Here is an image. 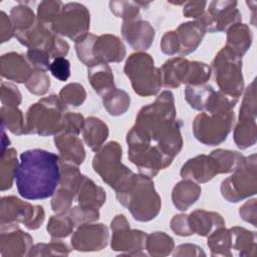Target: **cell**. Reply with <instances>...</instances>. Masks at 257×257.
Wrapping results in <instances>:
<instances>
[{"label":"cell","instance_id":"30","mask_svg":"<svg viewBox=\"0 0 257 257\" xmlns=\"http://www.w3.org/2000/svg\"><path fill=\"white\" fill-rule=\"evenodd\" d=\"M252 32L250 28L241 22L232 25L227 30L226 46L238 55L242 56L251 46Z\"/></svg>","mask_w":257,"mask_h":257},{"label":"cell","instance_id":"19","mask_svg":"<svg viewBox=\"0 0 257 257\" xmlns=\"http://www.w3.org/2000/svg\"><path fill=\"white\" fill-rule=\"evenodd\" d=\"M121 33L126 42L139 51L148 49L152 45L156 35L153 26L148 21L143 20L141 16L123 20Z\"/></svg>","mask_w":257,"mask_h":257},{"label":"cell","instance_id":"23","mask_svg":"<svg viewBox=\"0 0 257 257\" xmlns=\"http://www.w3.org/2000/svg\"><path fill=\"white\" fill-rule=\"evenodd\" d=\"M180 44V55H187L197 49L206 33L204 26L197 20L182 23L175 30Z\"/></svg>","mask_w":257,"mask_h":257},{"label":"cell","instance_id":"50","mask_svg":"<svg viewBox=\"0 0 257 257\" xmlns=\"http://www.w3.org/2000/svg\"><path fill=\"white\" fill-rule=\"evenodd\" d=\"M26 57L33 69L46 71L50 66V55L41 48H30L26 52Z\"/></svg>","mask_w":257,"mask_h":257},{"label":"cell","instance_id":"31","mask_svg":"<svg viewBox=\"0 0 257 257\" xmlns=\"http://www.w3.org/2000/svg\"><path fill=\"white\" fill-rule=\"evenodd\" d=\"M52 33L50 27L48 25L43 24L39 20L35 22L33 26L29 29L16 32L15 37L17 40L24 46L30 48H41L44 46L47 38Z\"/></svg>","mask_w":257,"mask_h":257},{"label":"cell","instance_id":"53","mask_svg":"<svg viewBox=\"0 0 257 257\" xmlns=\"http://www.w3.org/2000/svg\"><path fill=\"white\" fill-rule=\"evenodd\" d=\"M84 124V118L81 114L67 111L63 117V127L61 133L72 134L78 136L80 131H82Z\"/></svg>","mask_w":257,"mask_h":257},{"label":"cell","instance_id":"54","mask_svg":"<svg viewBox=\"0 0 257 257\" xmlns=\"http://www.w3.org/2000/svg\"><path fill=\"white\" fill-rule=\"evenodd\" d=\"M49 70L59 81H65L70 76V62L65 57L54 58L50 63Z\"/></svg>","mask_w":257,"mask_h":257},{"label":"cell","instance_id":"10","mask_svg":"<svg viewBox=\"0 0 257 257\" xmlns=\"http://www.w3.org/2000/svg\"><path fill=\"white\" fill-rule=\"evenodd\" d=\"M235 113L232 109L199 113L192 124L195 138L207 146L223 143L232 130Z\"/></svg>","mask_w":257,"mask_h":257},{"label":"cell","instance_id":"1","mask_svg":"<svg viewBox=\"0 0 257 257\" xmlns=\"http://www.w3.org/2000/svg\"><path fill=\"white\" fill-rule=\"evenodd\" d=\"M134 126L173 159L183 148L181 122L176 119L174 95L170 90L162 91L153 103L142 107Z\"/></svg>","mask_w":257,"mask_h":257},{"label":"cell","instance_id":"33","mask_svg":"<svg viewBox=\"0 0 257 257\" xmlns=\"http://www.w3.org/2000/svg\"><path fill=\"white\" fill-rule=\"evenodd\" d=\"M0 163V187L1 191L11 189L15 174L19 165L16 151L12 148L5 149L1 152Z\"/></svg>","mask_w":257,"mask_h":257},{"label":"cell","instance_id":"11","mask_svg":"<svg viewBox=\"0 0 257 257\" xmlns=\"http://www.w3.org/2000/svg\"><path fill=\"white\" fill-rule=\"evenodd\" d=\"M256 155L245 159L244 164L223 180L221 193L225 200L232 203L242 201L256 194Z\"/></svg>","mask_w":257,"mask_h":257},{"label":"cell","instance_id":"41","mask_svg":"<svg viewBox=\"0 0 257 257\" xmlns=\"http://www.w3.org/2000/svg\"><path fill=\"white\" fill-rule=\"evenodd\" d=\"M74 226L75 224L69 215L58 213L50 217L46 229L52 239H60L71 234Z\"/></svg>","mask_w":257,"mask_h":257},{"label":"cell","instance_id":"2","mask_svg":"<svg viewBox=\"0 0 257 257\" xmlns=\"http://www.w3.org/2000/svg\"><path fill=\"white\" fill-rule=\"evenodd\" d=\"M59 156L41 149H32L20 155L15 181L19 195L26 200L52 197L59 185Z\"/></svg>","mask_w":257,"mask_h":257},{"label":"cell","instance_id":"32","mask_svg":"<svg viewBox=\"0 0 257 257\" xmlns=\"http://www.w3.org/2000/svg\"><path fill=\"white\" fill-rule=\"evenodd\" d=\"M231 232V250L238 251V255H255L256 233L248 231L242 227L230 228ZM233 255V254H232Z\"/></svg>","mask_w":257,"mask_h":257},{"label":"cell","instance_id":"9","mask_svg":"<svg viewBox=\"0 0 257 257\" xmlns=\"http://www.w3.org/2000/svg\"><path fill=\"white\" fill-rule=\"evenodd\" d=\"M96 174L114 191L124 186L134 173L121 163V148L116 142H109L92 159Z\"/></svg>","mask_w":257,"mask_h":257},{"label":"cell","instance_id":"16","mask_svg":"<svg viewBox=\"0 0 257 257\" xmlns=\"http://www.w3.org/2000/svg\"><path fill=\"white\" fill-rule=\"evenodd\" d=\"M208 9L196 19L205 28L206 32L227 31L232 25L241 22V13L236 1H212Z\"/></svg>","mask_w":257,"mask_h":257},{"label":"cell","instance_id":"42","mask_svg":"<svg viewBox=\"0 0 257 257\" xmlns=\"http://www.w3.org/2000/svg\"><path fill=\"white\" fill-rule=\"evenodd\" d=\"M211 67L199 61H190L185 83L187 85H200L206 83L211 76Z\"/></svg>","mask_w":257,"mask_h":257},{"label":"cell","instance_id":"22","mask_svg":"<svg viewBox=\"0 0 257 257\" xmlns=\"http://www.w3.org/2000/svg\"><path fill=\"white\" fill-rule=\"evenodd\" d=\"M54 144L59 151V161L73 165H80L85 159V151L81 140L72 134L60 133L55 135Z\"/></svg>","mask_w":257,"mask_h":257},{"label":"cell","instance_id":"51","mask_svg":"<svg viewBox=\"0 0 257 257\" xmlns=\"http://www.w3.org/2000/svg\"><path fill=\"white\" fill-rule=\"evenodd\" d=\"M0 91L2 105L18 106L21 103V92L16 85L9 82H2Z\"/></svg>","mask_w":257,"mask_h":257},{"label":"cell","instance_id":"21","mask_svg":"<svg viewBox=\"0 0 257 257\" xmlns=\"http://www.w3.org/2000/svg\"><path fill=\"white\" fill-rule=\"evenodd\" d=\"M0 72L3 77L9 80L25 83L33 72V69L22 54L9 52L3 54L0 58Z\"/></svg>","mask_w":257,"mask_h":257},{"label":"cell","instance_id":"45","mask_svg":"<svg viewBox=\"0 0 257 257\" xmlns=\"http://www.w3.org/2000/svg\"><path fill=\"white\" fill-rule=\"evenodd\" d=\"M26 88L33 94L43 95L50 87V78L46 71L33 69L28 80L25 82Z\"/></svg>","mask_w":257,"mask_h":257},{"label":"cell","instance_id":"8","mask_svg":"<svg viewBox=\"0 0 257 257\" xmlns=\"http://www.w3.org/2000/svg\"><path fill=\"white\" fill-rule=\"evenodd\" d=\"M211 69L220 90L227 95L239 98L244 88L242 56L224 46L213 59Z\"/></svg>","mask_w":257,"mask_h":257},{"label":"cell","instance_id":"49","mask_svg":"<svg viewBox=\"0 0 257 257\" xmlns=\"http://www.w3.org/2000/svg\"><path fill=\"white\" fill-rule=\"evenodd\" d=\"M42 49H44L50 57H64L68 53L69 45L65 40L52 32L47 38Z\"/></svg>","mask_w":257,"mask_h":257},{"label":"cell","instance_id":"5","mask_svg":"<svg viewBox=\"0 0 257 257\" xmlns=\"http://www.w3.org/2000/svg\"><path fill=\"white\" fill-rule=\"evenodd\" d=\"M66 106L59 97L52 94L39 99L29 106L26 112V134L42 137L62 132Z\"/></svg>","mask_w":257,"mask_h":257},{"label":"cell","instance_id":"48","mask_svg":"<svg viewBox=\"0 0 257 257\" xmlns=\"http://www.w3.org/2000/svg\"><path fill=\"white\" fill-rule=\"evenodd\" d=\"M70 249L63 243L52 241L49 244H36L28 252V256H47V255H68Z\"/></svg>","mask_w":257,"mask_h":257},{"label":"cell","instance_id":"44","mask_svg":"<svg viewBox=\"0 0 257 257\" xmlns=\"http://www.w3.org/2000/svg\"><path fill=\"white\" fill-rule=\"evenodd\" d=\"M63 5L64 4L61 1L40 2L37 7V20L50 27L61 13Z\"/></svg>","mask_w":257,"mask_h":257},{"label":"cell","instance_id":"6","mask_svg":"<svg viewBox=\"0 0 257 257\" xmlns=\"http://www.w3.org/2000/svg\"><path fill=\"white\" fill-rule=\"evenodd\" d=\"M127 157L142 175L154 178L161 170L168 168L173 158L166 155L157 145H152L134 127L126 135Z\"/></svg>","mask_w":257,"mask_h":257},{"label":"cell","instance_id":"40","mask_svg":"<svg viewBox=\"0 0 257 257\" xmlns=\"http://www.w3.org/2000/svg\"><path fill=\"white\" fill-rule=\"evenodd\" d=\"M10 19L12 21L15 33L29 29L37 21L33 10L25 5V3H19L17 6H13L10 10Z\"/></svg>","mask_w":257,"mask_h":257},{"label":"cell","instance_id":"12","mask_svg":"<svg viewBox=\"0 0 257 257\" xmlns=\"http://www.w3.org/2000/svg\"><path fill=\"white\" fill-rule=\"evenodd\" d=\"M1 225H18L22 223L29 230H35L44 221L42 206L31 205L14 196L1 199Z\"/></svg>","mask_w":257,"mask_h":257},{"label":"cell","instance_id":"47","mask_svg":"<svg viewBox=\"0 0 257 257\" xmlns=\"http://www.w3.org/2000/svg\"><path fill=\"white\" fill-rule=\"evenodd\" d=\"M252 118L256 119V92H255V80L246 88L242 104L239 112V119Z\"/></svg>","mask_w":257,"mask_h":257},{"label":"cell","instance_id":"55","mask_svg":"<svg viewBox=\"0 0 257 257\" xmlns=\"http://www.w3.org/2000/svg\"><path fill=\"white\" fill-rule=\"evenodd\" d=\"M161 49L165 54L175 55L180 52V44L175 31H168L164 34L161 41Z\"/></svg>","mask_w":257,"mask_h":257},{"label":"cell","instance_id":"4","mask_svg":"<svg viewBox=\"0 0 257 257\" xmlns=\"http://www.w3.org/2000/svg\"><path fill=\"white\" fill-rule=\"evenodd\" d=\"M77 58L86 66L120 62L125 56V48L121 40L112 34L96 36L86 33L74 41Z\"/></svg>","mask_w":257,"mask_h":257},{"label":"cell","instance_id":"18","mask_svg":"<svg viewBox=\"0 0 257 257\" xmlns=\"http://www.w3.org/2000/svg\"><path fill=\"white\" fill-rule=\"evenodd\" d=\"M32 237L19 229L18 225H1L0 254L2 256L27 255L32 248Z\"/></svg>","mask_w":257,"mask_h":257},{"label":"cell","instance_id":"43","mask_svg":"<svg viewBox=\"0 0 257 257\" xmlns=\"http://www.w3.org/2000/svg\"><path fill=\"white\" fill-rule=\"evenodd\" d=\"M59 98L65 106H78L84 102L86 92L81 84L75 82L69 83L62 87L59 92Z\"/></svg>","mask_w":257,"mask_h":257},{"label":"cell","instance_id":"35","mask_svg":"<svg viewBox=\"0 0 257 257\" xmlns=\"http://www.w3.org/2000/svg\"><path fill=\"white\" fill-rule=\"evenodd\" d=\"M208 246L213 256H232L230 229L220 227L208 236Z\"/></svg>","mask_w":257,"mask_h":257},{"label":"cell","instance_id":"24","mask_svg":"<svg viewBox=\"0 0 257 257\" xmlns=\"http://www.w3.org/2000/svg\"><path fill=\"white\" fill-rule=\"evenodd\" d=\"M188 224L193 234L199 236H209L213 231L225 226L222 216L216 212L205 210H195L188 215Z\"/></svg>","mask_w":257,"mask_h":257},{"label":"cell","instance_id":"29","mask_svg":"<svg viewBox=\"0 0 257 257\" xmlns=\"http://www.w3.org/2000/svg\"><path fill=\"white\" fill-rule=\"evenodd\" d=\"M87 76L92 88L100 96L115 88L112 71L106 63L88 67Z\"/></svg>","mask_w":257,"mask_h":257},{"label":"cell","instance_id":"20","mask_svg":"<svg viewBox=\"0 0 257 257\" xmlns=\"http://www.w3.org/2000/svg\"><path fill=\"white\" fill-rule=\"evenodd\" d=\"M220 174L219 165L211 155H199L188 160L182 167L180 175L183 179L206 183Z\"/></svg>","mask_w":257,"mask_h":257},{"label":"cell","instance_id":"15","mask_svg":"<svg viewBox=\"0 0 257 257\" xmlns=\"http://www.w3.org/2000/svg\"><path fill=\"white\" fill-rule=\"evenodd\" d=\"M110 228L112 230L110 245L113 251L128 255H145L143 251L146 249L148 234L141 230L131 229L124 215H116L111 220Z\"/></svg>","mask_w":257,"mask_h":257},{"label":"cell","instance_id":"59","mask_svg":"<svg viewBox=\"0 0 257 257\" xmlns=\"http://www.w3.org/2000/svg\"><path fill=\"white\" fill-rule=\"evenodd\" d=\"M240 217L251 223L253 226H256V199H252L246 202L239 210Z\"/></svg>","mask_w":257,"mask_h":257},{"label":"cell","instance_id":"27","mask_svg":"<svg viewBox=\"0 0 257 257\" xmlns=\"http://www.w3.org/2000/svg\"><path fill=\"white\" fill-rule=\"evenodd\" d=\"M201 187L192 180L185 179L173 189L172 201L174 206L180 211L188 210L197 202L201 195Z\"/></svg>","mask_w":257,"mask_h":257},{"label":"cell","instance_id":"28","mask_svg":"<svg viewBox=\"0 0 257 257\" xmlns=\"http://www.w3.org/2000/svg\"><path fill=\"white\" fill-rule=\"evenodd\" d=\"M82 136L85 144L93 152H98L108 137V127L101 119L89 116L84 119Z\"/></svg>","mask_w":257,"mask_h":257},{"label":"cell","instance_id":"39","mask_svg":"<svg viewBox=\"0 0 257 257\" xmlns=\"http://www.w3.org/2000/svg\"><path fill=\"white\" fill-rule=\"evenodd\" d=\"M146 249L152 256H166L174 249V240L165 232H154L148 235Z\"/></svg>","mask_w":257,"mask_h":257},{"label":"cell","instance_id":"58","mask_svg":"<svg viewBox=\"0 0 257 257\" xmlns=\"http://www.w3.org/2000/svg\"><path fill=\"white\" fill-rule=\"evenodd\" d=\"M208 4L206 1H189L185 2L183 14L185 17H192L198 19L204 12L205 7Z\"/></svg>","mask_w":257,"mask_h":257},{"label":"cell","instance_id":"52","mask_svg":"<svg viewBox=\"0 0 257 257\" xmlns=\"http://www.w3.org/2000/svg\"><path fill=\"white\" fill-rule=\"evenodd\" d=\"M71 219L73 220L74 224L79 226L84 223H90L98 220L99 218V210L98 209H88L80 207L79 205L77 207L72 208L69 211L68 214Z\"/></svg>","mask_w":257,"mask_h":257},{"label":"cell","instance_id":"13","mask_svg":"<svg viewBox=\"0 0 257 257\" xmlns=\"http://www.w3.org/2000/svg\"><path fill=\"white\" fill-rule=\"evenodd\" d=\"M185 99L191 107L200 111L217 112L230 110L238 102L239 98L230 96L221 90H215L211 85H187Z\"/></svg>","mask_w":257,"mask_h":257},{"label":"cell","instance_id":"46","mask_svg":"<svg viewBox=\"0 0 257 257\" xmlns=\"http://www.w3.org/2000/svg\"><path fill=\"white\" fill-rule=\"evenodd\" d=\"M110 11L122 20H128L140 16V4L134 1H110Z\"/></svg>","mask_w":257,"mask_h":257},{"label":"cell","instance_id":"38","mask_svg":"<svg viewBox=\"0 0 257 257\" xmlns=\"http://www.w3.org/2000/svg\"><path fill=\"white\" fill-rule=\"evenodd\" d=\"M210 155L216 159L219 165L220 174H227L236 171L244 164L246 159L238 152L223 149L215 150Z\"/></svg>","mask_w":257,"mask_h":257},{"label":"cell","instance_id":"3","mask_svg":"<svg viewBox=\"0 0 257 257\" xmlns=\"http://www.w3.org/2000/svg\"><path fill=\"white\" fill-rule=\"evenodd\" d=\"M116 199L140 222L155 219L160 213L162 200L155 189L152 178L134 174L128 182L115 191Z\"/></svg>","mask_w":257,"mask_h":257},{"label":"cell","instance_id":"25","mask_svg":"<svg viewBox=\"0 0 257 257\" xmlns=\"http://www.w3.org/2000/svg\"><path fill=\"white\" fill-rule=\"evenodd\" d=\"M190 61L183 57H175L167 60L160 68L163 85L167 88L179 87L185 83Z\"/></svg>","mask_w":257,"mask_h":257},{"label":"cell","instance_id":"26","mask_svg":"<svg viewBox=\"0 0 257 257\" xmlns=\"http://www.w3.org/2000/svg\"><path fill=\"white\" fill-rule=\"evenodd\" d=\"M76 196L78 205L88 209H99L106 199L105 191L85 176L82 178Z\"/></svg>","mask_w":257,"mask_h":257},{"label":"cell","instance_id":"17","mask_svg":"<svg viewBox=\"0 0 257 257\" xmlns=\"http://www.w3.org/2000/svg\"><path fill=\"white\" fill-rule=\"evenodd\" d=\"M70 241L77 251H99L107 245L108 229L103 224L84 223L78 226Z\"/></svg>","mask_w":257,"mask_h":257},{"label":"cell","instance_id":"34","mask_svg":"<svg viewBox=\"0 0 257 257\" xmlns=\"http://www.w3.org/2000/svg\"><path fill=\"white\" fill-rule=\"evenodd\" d=\"M101 98L106 111L113 116L123 114L128 109L131 103L130 95L124 90L116 87L102 95Z\"/></svg>","mask_w":257,"mask_h":257},{"label":"cell","instance_id":"14","mask_svg":"<svg viewBox=\"0 0 257 257\" xmlns=\"http://www.w3.org/2000/svg\"><path fill=\"white\" fill-rule=\"evenodd\" d=\"M90 15L87 8L77 2L63 5L62 11L57 19L50 25L54 34L76 40L80 36L88 33Z\"/></svg>","mask_w":257,"mask_h":257},{"label":"cell","instance_id":"56","mask_svg":"<svg viewBox=\"0 0 257 257\" xmlns=\"http://www.w3.org/2000/svg\"><path fill=\"white\" fill-rule=\"evenodd\" d=\"M171 229L179 236H190L193 233L188 224V215H175L171 220Z\"/></svg>","mask_w":257,"mask_h":257},{"label":"cell","instance_id":"7","mask_svg":"<svg viewBox=\"0 0 257 257\" xmlns=\"http://www.w3.org/2000/svg\"><path fill=\"white\" fill-rule=\"evenodd\" d=\"M123 71L131 80L134 91L140 96L157 94L162 85V72L155 66L153 57L143 51L128 56Z\"/></svg>","mask_w":257,"mask_h":257},{"label":"cell","instance_id":"57","mask_svg":"<svg viewBox=\"0 0 257 257\" xmlns=\"http://www.w3.org/2000/svg\"><path fill=\"white\" fill-rule=\"evenodd\" d=\"M0 32H1V43L9 41L14 35L15 30L10 17L4 12H0Z\"/></svg>","mask_w":257,"mask_h":257},{"label":"cell","instance_id":"37","mask_svg":"<svg viewBox=\"0 0 257 257\" xmlns=\"http://www.w3.org/2000/svg\"><path fill=\"white\" fill-rule=\"evenodd\" d=\"M2 127H6L12 134L21 136L26 134V127L22 111L18 106H1Z\"/></svg>","mask_w":257,"mask_h":257},{"label":"cell","instance_id":"36","mask_svg":"<svg viewBox=\"0 0 257 257\" xmlns=\"http://www.w3.org/2000/svg\"><path fill=\"white\" fill-rule=\"evenodd\" d=\"M234 142L242 150L252 147L256 143V119H239L234 131Z\"/></svg>","mask_w":257,"mask_h":257},{"label":"cell","instance_id":"60","mask_svg":"<svg viewBox=\"0 0 257 257\" xmlns=\"http://www.w3.org/2000/svg\"><path fill=\"white\" fill-rule=\"evenodd\" d=\"M205 255V252L202 250L201 247L194 245V244H182L176 248L174 252V256L177 255Z\"/></svg>","mask_w":257,"mask_h":257}]
</instances>
